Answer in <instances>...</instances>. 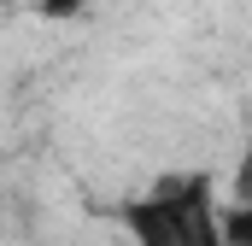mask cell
<instances>
[{
  "mask_svg": "<svg viewBox=\"0 0 252 246\" xmlns=\"http://www.w3.org/2000/svg\"><path fill=\"white\" fill-rule=\"evenodd\" d=\"M223 211L229 205L205 170H170L124 205V229L135 246H229Z\"/></svg>",
  "mask_w": 252,
  "mask_h": 246,
  "instance_id": "6da1fadb",
  "label": "cell"
},
{
  "mask_svg": "<svg viewBox=\"0 0 252 246\" xmlns=\"http://www.w3.org/2000/svg\"><path fill=\"white\" fill-rule=\"evenodd\" d=\"M223 235H229V246H252V199H235L223 211Z\"/></svg>",
  "mask_w": 252,
  "mask_h": 246,
  "instance_id": "7a4b0ae2",
  "label": "cell"
},
{
  "mask_svg": "<svg viewBox=\"0 0 252 246\" xmlns=\"http://www.w3.org/2000/svg\"><path fill=\"white\" fill-rule=\"evenodd\" d=\"M82 0H41V12H76Z\"/></svg>",
  "mask_w": 252,
  "mask_h": 246,
  "instance_id": "3957f363",
  "label": "cell"
}]
</instances>
